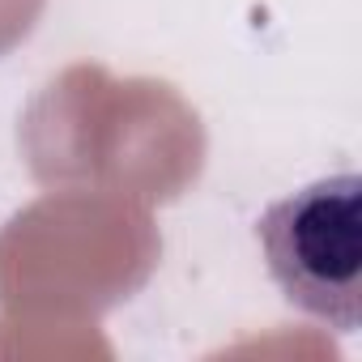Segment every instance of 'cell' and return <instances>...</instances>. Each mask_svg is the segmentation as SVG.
<instances>
[{
  "instance_id": "cell-1",
  "label": "cell",
  "mask_w": 362,
  "mask_h": 362,
  "mask_svg": "<svg viewBox=\"0 0 362 362\" xmlns=\"http://www.w3.org/2000/svg\"><path fill=\"white\" fill-rule=\"evenodd\" d=\"M281 298L303 315L358 332L362 324V179L328 175L281 197L256 222Z\"/></svg>"
}]
</instances>
